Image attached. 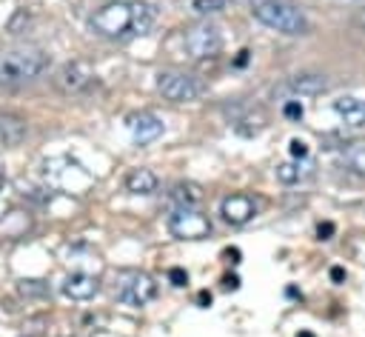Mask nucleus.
<instances>
[{"label":"nucleus","instance_id":"f257e3e1","mask_svg":"<svg viewBox=\"0 0 365 337\" xmlns=\"http://www.w3.org/2000/svg\"><path fill=\"white\" fill-rule=\"evenodd\" d=\"M157 20V9L145 0H114L100 6L88 17V29L103 40H134L145 34Z\"/></svg>","mask_w":365,"mask_h":337},{"label":"nucleus","instance_id":"f03ea898","mask_svg":"<svg viewBox=\"0 0 365 337\" xmlns=\"http://www.w3.org/2000/svg\"><path fill=\"white\" fill-rule=\"evenodd\" d=\"M46 69H48V54L37 46L20 43V46H9L0 51V86L3 89L31 83Z\"/></svg>","mask_w":365,"mask_h":337},{"label":"nucleus","instance_id":"7ed1b4c3","mask_svg":"<svg viewBox=\"0 0 365 337\" xmlns=\"http://www.w3.org/2000/svg\"><path fill=\"white\" fill-rule=\"evenodd\" d=\"M248 9L262 26H268V29H274L279 34H291L294 37V34H305L308 31L305 14L297 6L285 3V0H248Z\"/></svg>","mask_w":365,"mask_h":337},{"label":"nucleus","instance_id":"20e7f679","mask_svg":"<svg viewBox=\"0 0 365 337\" xmlns=\"http://www.w3.org/2000/svg\"><path fill=\"white\" fill-rule=\"evenodd\" d=\"M114 297L131 308H140L157 297V283L140 268H120L114 277Z\"/></svg>","mask_w":365,"mask_h":337},{"label":"nucleus","instance_id":"39448f33","mask_svg":"<svg viewBox=\"0 0 365 337\" xmlns=\"http://www.w3.org/2000/svg\"><path fill=\"white\" fill-rule=\"evenodd\" d=\"M157 91L165 100L191 103V100H200L208 91V86L197 74H188V71H160L157 74Z\"/></svg>","mask_w":365,"mask_h":337},{"label":"nucleus","instance_id":"423d86ee","mask_svg":"<svg viewBox=\"0 0 365 337\" xmlns=\"http://www.w3.org/2000/svg\"><path fill=\"white\" fill-rule=\"evenodd\" d=\"M182 49L191 60H208L222 51V31L214 23H197L185 29L182 34Z\"/></svg>","mask_w":365,"mask_h":337},{"label":"nucleus","instance_id":"0eeeda50","mask_svg":"<svg viewBox=\"0 0 365 337\" xmlns=\"http://www.w3.org/2000/svg\"><path fill=\"white\" fill-rule=\"evenodd\" d=\"M168 231L180 240H205L211 234V220L200 208H174L168 214Z\"/></svg>","mask_w":365,"mask_h":337},{"label":"nucleus","instance_id":"6e6552de","mask_svg":"<svg viewBox=\"0 0 365 337\" xmlns=\"http://www.w3.org/2000/svg\"><path fill=\"white\" fill-rule=\"evenodd\" d=\"M325 89H328V80L322 74H294L282 86L274 89V97H285L288 94V100H299V97L322 94Z\"/></svg>","mask_w":365,"mask_h":337},{"label":"nucleus","instance_id":"1a4fd4ad","mask_svg":"<svg viewBox=\"0 0 365 337\" xmlns=\"http://www.w3.org/2000/svg\"><path fill=\"white\" fill-rule=\"evenodd\" d=\"M88 80H91V71H88V66H86V63H80V60L63 63V66L57 69V74H54V86H57L60 91H66V94L86 89V86H88Z\"/></svg>","mask_w":365,"mask_h":337},{"label":"nucleus","instance_id":"9d476101","mask_svg":"<svg viewBox=\"0 0 365 337\" xmlns=\"http://www.w3.org/2000/svg\"><path fill=\"white\" fill-rule=\"evenodd\" d=\"M220 214L225 223L231 226H245L254 214H257V203L248 197V194H228L222 203H220Z\"/></svg>","mask_w":365,"mask_h":337},{"label":"nucleus","instance_id":"9b49d317","mask_svg":"<svg viewBox=\"0 0 365 337\" xmlns=\"http://www.w3.org/2000/svg\"><path fill=\"white\" fill-rule=\"evenodd\" d=\"M60 291H63L66 297H71V300H91V297L100 291V277L86 274V271H74V274H68V277L63 280Z\"/></svg>","mask_w":365,"mask_h":337},{"label":"nucleus","instance_id":"f8f14e48","mask_svg":"<svg viewBox=\"0 0 365 337\" xmlns=\"http://www.w3.org/2000/svg\"><path fill=\"white\" fill-rule=\"evenodd\" d=\"M128 129H131V137L140 146H145V143H151V140H157L163 134V120L157 114H151V111H140V114L128 117Z\"/></svg>","mask_w":365,"mask_h":337},{"label":"nucleus","instance_id":"ddd939ff","mask_svg":"<svg viewBox=\"0 0 365 337\" xmlns=\"http://www.w3.org/2000/svg\"><path fill=\"white\" fill-rule=\"evenodd\" d=\"M334 114L345 123V126H365V100L362 97H336L334 100Z\"/></svg>","mask_w":365,"mask_h":337},{"label":"nucleus","instance_id":"4468645a","mask_svg":"<svg viewBox=\"0 0 365 337\" xmlns=\"http://www.w3.org/2000/svg\"><path fill=\"white\" fill-rule=\"evenodd\" d=\"M29 134V126L17 114H0V143L3 146H20Z\"/></svg>","mask_w":365,"mask_h":337},{"label":"nucleus","instance_id":"2eb2a0df","mask_svg":"<svg viewBox=\"0 0 365 337\" xmlns=\"http://www.w3.org/2000/svg\"><path fill=\"white\" fill-rule=\"evenodd\" d=\"M160 186V177L151 168H131L125 174V191L131 194H154Z\"/></svg>","mask_w":365,"mask_h":337},{"label":"nucleus","instance_id":"dca6fc26","mask_svg":"<svg viewBox=\"0 0 365 337\" xmlns=\"http://www.w3.org/2000/svg\"><path fill=\"white\" fill-rule=\"evenodd\" d=\"M339 163L351 171V174H359L365 177V140H351L339 149Z\"/></svg>","mask_w":365,"mask_h":337},{"label":"nucleus","instance_id":"f3484780","mask_svg":"<svg viewBox=\"0 0 365 337\" xmlns=\"http://www.w3.org/2000/svg\"><path fill=\"white\" fill-rule=\"evenodd\" d=\"M168 200H171L174 208H197V203L202 200V191L194 183H177L168 191Z\"/></svg>","mask_w":365,"mask_h":337},{"label":"nucleus","instance_id":"a211bd4d","mask_svg":"<svg viewBox=\"0 0 365 337\" xmlns=\"http://www.w3.org/2000/svg\"><path fill=\"white\" fill-rule=\"evenodd\" d=\"M308 171H311V160H308V157H305L302 163H299V160H294V163H279V166H277V180L285 183V186H291V183L305 180Z\"/></svg>","mask_w":365,"mask_h":337},{"label":"nucleus","instance_id":"6ab92c4d","mask_svg":"<svg viewBox=\"0 0 365 337\" xmlns=\"http://www.w3.org/2000/svg\"><path fill=\"white\" fill-rule=\"evenodd\" d=\"M228 3H231V0H191V9H194L197 14H214V11L228 9Z\"/></svg>","mask_w":365,"mask_h":337},{"label":"nucleus","instance_id":"aec40b11","mask_svg":"<svg viewBox=\"0 0 365 337\" xmlns=\"http://www.w3.org/2000/svg\"><path fill=\"white\" fill-rule=\"evenodd\" d=\"M20 294H46V283L43 280H20Z\"/></svg>","mask_w":365,"mask_h":337},{"label":"nucleus","instance_id":"412c9836","mask_svg":"<svg viewBox=\"0 0 365 337\" xmlns=\"http://www.w3.org/2000/svg\"><path fill=\"white\" fill-rule=\"evenodd\" d=\"M282 114H285L288 120H299V117H302V103H299V100H285V103H282Z\"/></svg>","mask_w":365,"mask_h":337},{"label":"nucleus","instance_id":"4be33fe9","mask_svg":"<svg viewBox=\"0 0 365 337\" xmlns=\"http://www.w3.org/2000/svg\"><path fill=\"white\" fill-rule=\"evenodd\" d=\"M168 280H171L174 286H185V283H188V274H185L182 268H168Z\"/></svg>","mask_w":365,"mask_h":337},{"label":"nucleus","instance_id":"5701e85b","mask_svg":"<svg viewBox=\"0 0 365 337\" xmlns=\"http://www.w3.org/2000/svg\"><path fill=\"white\" fill-rule=\"evenodd\" d=\"M291 154L299 160V157H308V146L302 140H291Z\"/></svg>","mask_w":365,"mask_h":337},{"label":"nucleus","instance_id":"b1692460","mask_svg":"<svg viewBox=\"0 0 365 337\" xmlns=\"http://www.w3.org/2000/svg\"><path fill=\"white\" fill-rule=\"evenodd\" d=\"M328 234H334V223H322V226H319V237L328 240Z\"/></svg>","mask_w":365,"mask_h":337},{"label":"nucleus","instance_id":"393cba45","mask_svg":"<svg viewBox=\"0 0 365 337\" xmlns=\"http://www.w3.org/2000/svg\"><path fill=\"white\" fill-rule=\"evenodd\" d=\"M248 63V51H240V57L234 60V66H245Z\"/></svg>","mask_w":365,"mask_h":337},{"label":"nucleus","instance_id":"a878e982","mask_svg":"<svg viewBox=\"0 0 365 337\" xmlns=\"http://www.w3.org/2000/svg\"><path fill=\"white\" fill-rule=\"evenodd\" d=\"M331 277H334V280H336V283H339V280H342V277H345V271H342V268H331Z\"/></svg>","mask_w":365,"mask_h":337},{"label":"nucleus","instance_id":"bb28decb","mask_svg":"<svg viewBox=\"0 0 365 337\" xmlns=\"http://www.w3.org/2000/svg\"><path fill=\"white\" fill-rule=\"evenodd\" d=\"M200 303H202V306H205V303H211V294H208V291H202V294H200Z\"/></svg>","mask_w":365,"mask_h":337}]
</instances>
